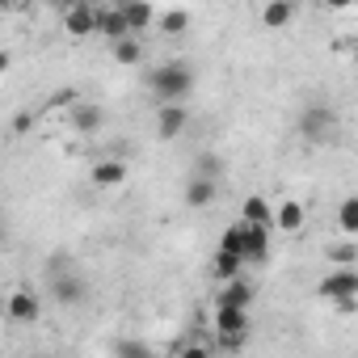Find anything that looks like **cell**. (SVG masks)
<instances>
[{"label": "cell", "instance_id": "obj_19", "mask_svg": "<svg viewBox=\"0 0 358 358\" xmlns=\"http://www.w3.org/2000/svg\"><path fill=\"white\" fill-rule=\"evenodd\" d=\"M337 224H341V232H345V241H354V236H358V199H354V194H345V199H341V211H337Z\"/></svg>", "mask_w": 358, "mask_h": 358}, {"label": "cell", "instance_id": "obj_16", "mask_svg": "<svg viewBox=\"0 0 358 358\" xmlns=\"http://www.w3.org/2000/svg\"><path fill=\"white\" fill-rule=\"evenodd\" d=\"M215 333L220 337H249V312L215 308Z\"/></svg>", "mask_w": 358, "mask_h": 358}, {"label": "cell", "instance_id": "obj_14", "mask_svg": "<svg viewBox=\"0 0 358 358\" xmlns=\"http://www.w3.org/2000/svg\"><path fill=\"white\" fill-rule=\"evenodd\" d=\"M215 199H220V182H207V177H190L186 182V203L194 211H207Z\"/></svg>", "mask_w": 358, "mask_h": 358}, {"label": "cell", "instance_id": "obj_1", "mask_svg": "<svg viewBox=\"0 0 358 358\" xmlns=\"http://www.w3.org/2000/svg\"><path fill=\"white\" fill-rule=\"evenodd\" d=\"M148 89L156 97V106H186V97L194 93V68L173 59V64H160L148 72Z\"/></svg>", "mask_w": 358, "mask_h": 358}, {"label": "cell", "instance_id": "obj_28", "mask_svg": "<svg viewBox=\"0 0 358 358\" xmlns=\"http://www.w3.org/2000/svg\"><path fill=\"white\" fill-rule=\"evenodd\" d=\"M30 127H34V118H30V114H13V131H17V135H26Z\"/></svg>", "mask_w": 358, "mask_h": 358}, {"label": "cell", "instance_id": "obj_10", "mask_svg": "<svg viewBox=\"0 0 358 358\" xmlns=\"http://www.w3.org/2000/svg\"><path fill=\"white\" fill-rule=\"evenodd\" d=\"M64 30L68 34H97V5H89V0H80V5H68L64 9Z\"/></svg>", "mask_w": 358, "mask_h": 358}, {"label": "cell", "instance_id": "obj_21", "mask_svg": "<svg viewBox=\"0 0 358 358\" xmlns=\"http://www.w3.org/2000/svg\"><path fill=\"white\" fill-rule=\"evenodd\" d=\"M114 358H156V354H152V345L143 337H118L114 341Z\"/></svg>", "mask_w": 358, "mask_h": 358}, {"label": "cell", "instance_id": "obj_4", "mask_svg": "<svg viewBox=\"0 0 358 358\" xmlns=\"http://www.w3.org/2000/svg\"><path fill=\"white\" fill-rule=\"evenodd\" d=\"M316 291H320V299H329V303L358 299V270H354V266H350V270H329Z\"/></svg>", "mask_w": 358, "mask_h": 358}, {"label": "cell", "instance_id": "obj_18", "mask_svg": "<svg viewBox=\"0 0 358 358\" xmlns=\"http://www.w3.org/2000/svg\"><path fill=\"white\" fill-rule=\"evenodd\" d=\"M270 215H274V207H270L262 194H253V199H245L241 224H249V228H270Z\"/></svg>", "mask_w": 358, "mask_h": 358}, {"label": "cell", "instance_id": "obj_26", "mask_svg": "<svg viewBox=\"0 0 358 358\" xmlns=\"http://www.w3.org/2000/svg\"><path fill=\"white\" fill-rule=\"evenodd\" d=\"M220 169H224V160H220L215 152H207V156H199V173H194V177H207V182H220Z\"/></svg>", "mask_w": 358, "mask_h": 358}, {"label": "cell", "instance_id": "obj_25", "mask_svg": "<svg viewBox=\"0 0 358 358\" xmlns=\"http://www.w3.org/2000/svg\"><path fill=\"white\" fill-rule=\"evenodd\" d=\"M241 249H245V228H241V224H232V228L224 232V241H220V253L241 257ZM241 262H245V257H241Z\"/></svg>", "mask_w": 358, "mask_h": 358}, {"label": "cell", "instance_id": "obj_3", "mask_svg": "<svg viewBox=\"0 0 358 358\" xmlns=\"http://www.w3.org/2000/svg\"><path fill=\"white\" fill-rule=\"evenodd\" d=\"M51 299L59 308H80L89 299V282L76 270H51Z\"/></svg>", "mask_w": 358, "mask_h": 358}, {"label": "cell", "instance_id": "obj_2", "mask_svg": "<svg viewBox=\"0 0 358 358\" xmlns=\"http://www.w3.org/2000/svg\"><path fill=\"white\" fill-rule=\"evenodd\" d=\"M299 135H303L312 148L333 143V139H337V110H333L329 101H312V106H303V114H299Z\"/></svg>", "mask_w": 358, "mask_h": 358}, {"label": "cell", "instance_id": "obj_6", "mask_svg": "<svg viewBox=\"0 0 358 358\" xmlns=\"http://www.w3.org/2000/svg\"><path fill=\"white\" fill-rule=\"evenodd\" d=\"M5 316H9L13 324H34V320L43 316V303H38L34 291L17 287V291H9V299H5Z\"/></svg>", "mask_w": 358, "mask_h": 358}, {"label": "cell", "instance_id": "obj_11", "mask_svg": "<svg viewBox=\"0 0 358 358\" xmlns=\"http://www.w3.org/2000/svg\"><path fill=\"white\" fill-rule=\"evenodd\" d=\"M101 122H106V110H101L97 101H72V131H80V135H97Z\"/></svg>", "mask_w": 358, "mask_h": 358}, {"label": "cell", "instance_id": "obj_30", "mask_svg": "<svg viewBox=\"0 0 358 358\" xmlns=\"http://www.w3.org/2000/svg\"><path fill=\"white\" fill-rule=\"evenodd\" d=\"M9 68H13V55H9V51H0V76H5Z\"/></svg>", "mask_w": 358, "mask_h": 358}, {"label": "cell", "instance_id": "obj_12", "mask_svg": "<svg viewBox=\"0 0 358 358\" xmlns=\"http://www.w3.org/2000/svg\"><path fill=\"white\" fill-rule=\"evenodd\" d=\"M241 228H245V249H241L245 266H262L270 257V228H249V224H241Z\"/></svg>", "mask_w": 358, "mask_h": 358}, {"label": "cell", "instance_id": "obj_17", "mask_svg": "<svg viewBox=\"0 0 358 358\" xmlns=\"http://www.w3.org/2000/svg\"><path fill=\"white\" fill-rule=\"evenodd\" d=\"M257 17H262L266 30H282V26L295 22V5H291V0H270V5H262Z\"/></svg>", "mask_w": 358, "mask_h": 358}, {"label": "cell", "instance_id": "obj_8", "mask_svg": "<svg viewBox=\"0 0 358 358\" xmlns=\"http://www.w3.org/2000/svg\"><path fill=\"white\" fill-rule=\"evenodd\" d=\"M127 160H118V156H106V160H97L93 169H89V182L97 186V190H114V186H127Z\"/></svg>", "mask_w": 358, "mask_h": 358}, {"label": "cell", "instance_id": "obj_5", "mask_svg": "<svg viewBox=\"0 0 358 358\" xmlns=\"http://www.w3.org/2000/svg\"><path fill=\"white\" fill-rule=\"evenodd\" d=\"M186 131H190V110L186 106H156V135L164 143L182 139Z\"/></svg>", "mask_w": 358, "mask_h": 358}, {"label": "cell", "instance_id": "obj_31", "mask_svg": "<svg viewBox=\"0 0 358 358\" xmlns=\"http://www.w3.org/2000/svg\"><path fill=\"white\" fill-rule=\"evenodd\" d=\"M0 224H5V207H0Z\"/></svg>", "mask_w": 358, "mask_h": 358}, {"label": "cell", "instance_id": "obj_7", "mask_svg": "<svg viewBox=\"0 0 358 358\" xmlns=\"http://www.w3.org/2000/svg\"><path fill=\"white\" fill-rule=\"evenodd\" d=\"M270 228H278V232H287V236H299V232L308 228V207H303V203H295V199L278 203V207H274V215H270Z\"/></svg>", "mask_w": 358, "mask_h": 358}, {"label": "cell", "instance_id": "obj_15", "mask_svg": "<svg viewBox=\"0 0 358 358\" xmlns=\"http://www.w3.org/2000/svg\"><path fill=\"white\" fill-rule=\"evenodd\" d=\"M118 13H122L131 38H139L148 26H156V9H152V5H118Z\"/></svg>", "mask_w": 358, "mask_h": 358}, {"label": "cell", "instance_id": "obj_27", "mask_svg": "<svg viewBox=\"0 0 358 358\" xmlns=\"http://www.w3.org/2000/svg\"><path fill=\"white\" fill-rule=\"evenodd\" d=\"M177 358H211V350L194 341V345H182V354H177Z\"/></svg>", "mask_w": 358, "mask_h": 358}, {"label": "cell", "instance_id": "obj_23", "mask_svg": "<svg viewBox=\"0 0 358 358\" xmlns=\"http://www.w3.org/2000/svg\"><path fill=\"white\" fill-rule=\"evenodd\" d=\"M114 59H118L122 68H135V64L143 59V43H139V38H122V43H114Z\"/></svg>", "mask_w": 358, "mask_h": 358}, {"label": "cell", "instance_id": "obj_20", "mask_svg": "<svg viewBox=\"0 0 358 358\" xmlns=\"http://www.w3.org/2000/svg\"><path fill=\"white\" fill-rule=\"evenodd\" d=\"M324 257L337 266V270H350V266H358V245L354 241H341V245H329L324 249Z\"/></svg>", "mask_w": 358, "mask_h": 358}, {"label": "cell", "instance_id": "obj_24", "mask_svg": "<svg viewBox=\"0 0 358 358\" xmlns=\"http://www.w3.org/2000/svg\"><path fill=\"white\" fill-rule=\"evenodd\" d=\"M241 270H245V262L241 257H228V253H215V278L220 282H232V278H241Z\"/></svg>", "mask_w": 358, "mask_h": 358}, {"label": "cell", "instance_id": "obj_9", "mask_svg": "<svg viewBox=\"0 0 358 358\" xmlns=\"http://www.w3.org/2000/svg\"><path fill=\"white\" fill-rule=\"evenodd\" d=\"M253 303V282L249 278H232V282H220V295H215V308H232V312H249Z\"/></svg>", "mask_w": 358, "mask_h": 358}, {"label": "cell", "instance_id": "obj_13", "mask_svg": "<svg viewBox=\"0 0 358 358\" xmlns=\"http://www.w3.org/2000/svg\"><path fill=\"white\" fill-rule=\"evenodd\" d=\"M97 34H106L110 47L122 43V38H131V34H127V22H122V13H118V5H97Z\"/></svg>", "mask_w": 358, "mask_h": 358}, {"label": "cell", "instance_id": "obj_29", "mask_svg": "<svg viewBox=\"0 0 358 358\" xmlns=\"http://www.w3.org/2000/svg\"><path fill=\"white\" fill-rule=\"evenodd\" d=\"M245 341H249V337H220L224 350H245Z\"/></svg>", "mask_w": 358, "mask_h": 358}, {"label": "cell", "instance_id": "obj_22", "mask_svg": "<svg viewBox=\"0 0 358 358\" xmlns=\"http://www.w3.org/2000/svg\"><path fill=\"white\" fill-rule=\"evenodd\" d=\"M156 26L164 34H186L190 30V13L186 9H169V13H156Z\"/></svg>", "mask_w": 358, "mask_h": 358}]
</instances>
